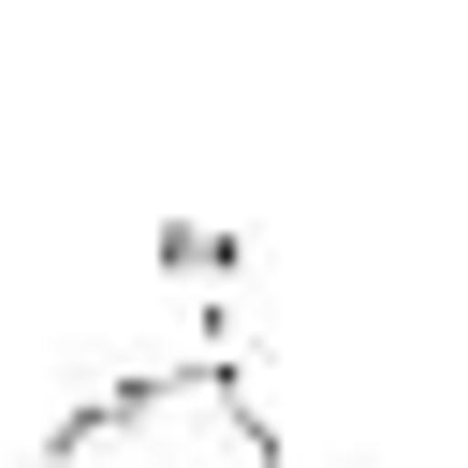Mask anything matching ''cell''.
I'll return each mask as SVG.
<instances>
[{
	"instance_id": "1",
	"label": "cell",
	"mask_w": 468,
	"mask_h": 468,
	"mask_svg": "<svg viewBox=\"0 0 468 468\" xmlns=\"http://www.w3.org/2000/svg\"><path fill=\"white\" fill-rule=\"evenodd\" d=\"M44 468H278V439L234 366H146V380L88 395L44 439Z\"/></svg>"
}]
</instances>
